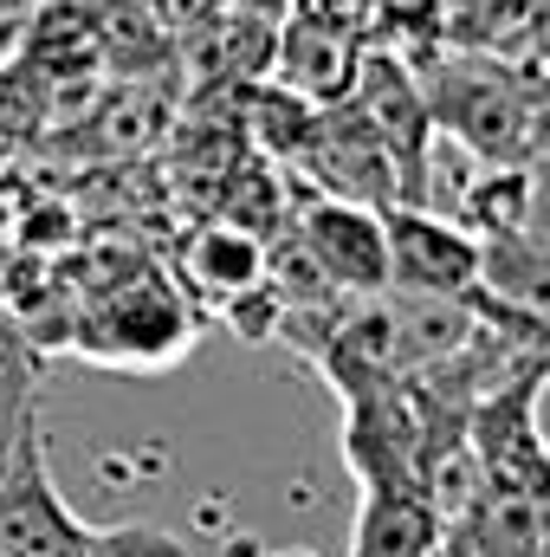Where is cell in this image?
<instances>
[{"label":"cell","mask_w":550,"mask_h":557,"mask_svg":"<svg viewBox=\"0 0 550 557\" xmlns=\"http://www.w3.org/2000/svg\"><path fill=\"white\" fill-rule=\"evenodd\" d=\"M0 557H195L155 525H91L46 467V428L26 370H0Z\"/></svg>","instance_id":"obj_1"},{"label":"cell","mask_w":550,"mask_h":557,"mask_svg":"<svg viewBox=\"0 0 550 557\" xmlns=\"http://www.w3.org/2000/svg\"><path fill=\"white\" fill-rule=\"evenodd\" d=\"M195 344V305L162 273H130L91 298L78 350L104 370H168Z\"/></svg>","instance_id":"obj_2"},{"label":"cell","mask_w":550,"mask_h":557,"mask_svg":"<svg viewBox=\"0 0 550 557\" xmlns=\"http://www.w3.org/2000/svg\"><path fill=\"white\" fill-rule=\"evenodd\" d=\"M538 389L545 357L505 370L466 416V447L499 493H545V434H538Z\"/></svg>","instance_id":"obj_3"},{"label":"cell","mask_w":550,"mask_h":557,"mask_svg":"<svg viewBox=\"0 0 550 557\" xmlns=\"http://www.w3.org/2000/svg\"><path fill=\"white\" fill-rule=\"evenodd\" d=\"M291 247L311 260V273L324 278L337 298H376L389 285V240H383V208L363 201H337L317 195L298 221H291Z\"/></svg>","instance_id":"obj_4"},{"label":"cell","mask_w":550,"mask_h":557,"mask_svg":"<svg viewBox=\"0 0 550 557\" xmlns=\"http://www.w3.org/2000/svg\"><path fill=\"white\" fill-rule=\"evenodd\" d=\"M383 240H389V285L383 292H434V298L479 292V240H473V227L434 214L427 201L383 208Z\"/></svg>","instance_id":"obj_5"},{"label":"cell","mask_w":550,"mask_h":557,"mask_svg":"<svg viewBox=\"0 0 550 557\" xmlns=\"http://www.w3.org/2000/svg\"><path fill=\"white\" fill-rule=\"evenodd\" d=\"M427 117L466 143L473 156L499 162H532V104L505 78H453V98H427Z\"/></svg>","instance_id":"obj_6"},{"label":"cell","mask_w":550,"mask_h":557,"mask_svg":"<svg viewBox=\"0 0 550 557\" xmlns=\"http://www.w3.org/2000/svg\"><path fill=\"white\" fill-rule=\"evenodd\" d=\"M350 557H440V519H434L427 493L402 486V480H363Z\"/></svg>","instance_id":"obj_7"},{"label":"cell","mask_w":550,"mask_h":557,"mask_svg":"<svg viewBox=\"0 0 550 557\" xmlns=\"http://www.w3.org/2000/svg\"><path fill=\"white\" fill-rule=\"evenodd\" d=\"M182 273H188V292H195V298H208V305L227 311L234 298H247L253 285L273 278V253H266V240H260L253 227H240V221H208V227L188 240Z\"/></svg>","instance_id":"obj_8"},{"label":"cell","mask_w":550,"mask_h":557,"mask_svg":"<svg viewBox=\"0 0 550 557\" xmlns=\"http://www.w3.org/2000/svg\"><path fill=\"white\" fill-rule=\"evenodd\" d=\"M278 72L298 98H343L350 78H357V46H350L343 20L298 13L278 39Z\"/></svg>","instance_id":"obj_9"},{"label":"cell","mask_w":550,"mask_h":557,"mask_svg":"<svg viewBox=\"0 0 550 557\" xmlns=\"http://www.w3.org/2000/svg\"><path fill=\"white\" fill-rule=\"evenodd\" d=\"M33 33V0H0V59Z\"/></svg>","instance_id":"obj_10"},{"label":"cell","mask_w":550,"mask_h":557,"mask_svg":"<svg viewBox=\"0 0 550 557\" xmlns=\"http://www.w3.org/2000/svg\"><path fill=\"white\" fill-rule=\"evenodd\" d=\"M266 557H317V552H266Z\"/></svg>","instance_id":"obj_11"}]
</instances>
